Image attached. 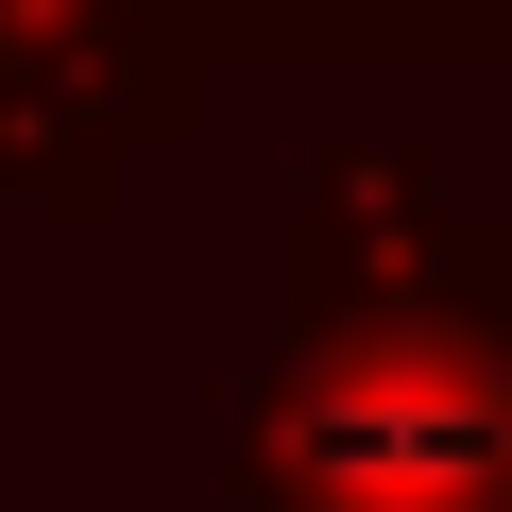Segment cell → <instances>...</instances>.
Segmentation results:
<instances>
[{"label": "cell", "mask_w": 512, "mask_h": 512, "mask_svg": "<svg viewBox=\"0 0 512 512\" xmlns=\"http://www.w3.org/2000/svg\"><path fill=\"white\" fill-rule=\"evenodd\" d=\"M495 478V393L461 359H376L308 410V495L325 512H461Z\"/></svg>", "instance_id": "cell-1"}]
</instances>
